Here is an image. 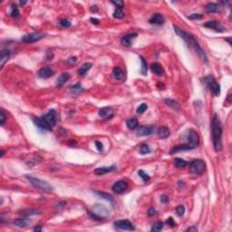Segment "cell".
Segmentation results:
<instances>
[{
	"label": "cell",
	"instance_id": "obj_1",
	"mask_svg": "<svg viewBox=\"0 0 232 232\" xmlns=\"http://www.w3.org/2000/svg\"><path fill=\"white\" fill-rule=\"evenodd\" d=\"M173 28L174 30H175V32H176V34L186 42L187 45L193 51L194 53H196V54L198 55L199 57L200 58L201 60H203L205 63H208V62H209L206 53L203 51V49L200 47V45H199V44L198 43V41L196 40V38L194 37L191 34H190V33H188V32H186V31H184V30L179 28V27L176 26V25H173Z\"/></svg>",
	"mask_w": 232,
	"mask_h": 232
},
{
	"label": "cell",
	"instance_id": "obj_2",
	"mask_svg": "<svg viewBox=\"0 0 232 232\" xmlns=\"http://www.w3.org/2000/svg\"><path fill=\"white\" fill-rule=\"evenodd\" d=\"M211 134L214 150L219 152L222 149V125L218 115L213 116L211 122Z\"/></svg>",
	"mask_w": 232,
	"mask_h": 232
},
{
	"label": "cell",
	"instance_id": "obj_3",
	"mask_svg": "<svg viewBox=\"0 0 232 232\" xmlns=\"http://www.w3.org/2000/svg\"><path fill=\"white\" fill-rule=\"evenodd\" d=\"M25 178L29 180V182L37 189H38L39 191L46 192V193H50L54 191L53 187L45 180H40L38 178H35V177H31V176H25Z\"/></svg>",
	"mask_w": 232,
	"mask_h": 232
},
{
	"label": "cell",
	"instance_id": "obj_4",
	"mask_svg": "<svg viewBox=\"0 0 232 232\" xmlns=\"http://www.w3.org/2000/svg\"><path fill=\"white\" fill-rule=\"evenodd\" d=\"M92 213H90L91 217L95 218L97 220H102V218H105L109 216V211L108 209L102 205V204H96L92 208Z\"/></svg>",
	"mask_w": 232,
	"mask_h": 232
},
{
	"label": "cell",
	"instance_id": "obj_5",
	"mask_svg": "<svg viewBox=\"0 0 232 232\" xmlns=\"http://www.w3.org/2000/svg\"><path fill=\"white\" fill-rule=\"evenodd\" d=\"M204 82L206 83V84L208 85V87L215 96L220 95V85L216 82L215 78L211 75H209L204 78Z\"/></svg>",
	"mask_w": 232,
	"mask_h": 232
},
{
	"label": "cell",
	"instance_id": "obj_6",
	"mask_svg": "<svg viewBox=\"0 0 232 232\" xmlns=\"http://www.w3.org/2000/svg\"><path fill=\"white\" fill-rule=\"evenodd\" d=\"M205 162L202 160H194L190 164V170L193 174H201L205 170Z\"/></svg>",
	"mask_w": 232,
	"mask_h": 232
},
{
	"label": "cell",
	"instance_id": "obj_7",
	"mask_svg": "<svg viewBox=\"0 0 232 232\" xmlns=\"http://www.w3.org/2000/svg\"><path fill=\"white\" fill-rule=\"evenodd\" d=\"M114 226L117 229L121 230H127V231H133L135 230V228L133 227V225L132 224L131 221H129L128 219H122V220H117L114 221Z\"/></svg>",
	"mask_w": 232,
	"mask_h": 232
},
{
	"label": "cell",
	"instance_id": "obj_8",
	"mask_svg": "<svg viewBox=\"0 0 232 232\" xmlns=\"http://www.w3.org/2000/svg\"><path fill=\"white\" fill-rule=\"evenodd\" d=\"M199 143V134L194 131V130H190L189 134H188V145L190 146L191 150L195 149Z\"/></svg>",
	"mask_w": 232,
	"mask_h": 232
},
{
	"label": "cell",
	"instance_id": "obj_9",
	"mask_svg": "<svg viewBox=\"0 0 232 232\" xmlns=\"http://www.w3.org/2000/svg\"><path fill=\"white\" fill-rule=\"evenodd\" d=\"M44 120L47 122V124L50 126V127H54L56 124V122H57V114L56 112V110L52 109L50 110L44 116H43Z\"/></svg>",
	"mask_w": 232,
	"mask_h": 232
},
{
	"label": "cell",
	"instance_id": "obj_10",
	"mask_svg": "<svg viewBox=\"0 0 232 232\" xmlns=\"http://www.w3.org/2000/svg\"><path fill=\"white\" fill-rule=\"evenodd\" d=\"M44 36L42 33L37 32V33H31V34L25 35L21 38V40L24 43H35V42H37V41L41 40L42 38H44Z\"/></svg>",
	"mask_w": 232,
	"mask_h": 232
},
{
	"label": "cell",
	"instance_id": "obj_11",
	"mask_svg": "<svg viewBox=\"0 0 232 232\" xmlns=\"http://www.w3.org/2000/svg\"><path fill=\"white\" fill-rule=\"evenodd\" d=\"M33 122L36 124V126H37L39 129L41 130H44V131H52V127H50L47 122L44 120V118H38V117H33Z\"/></svg>",
	"mask_w": 232,
	"mask_h": 232
},
{
	"label": "cell",
	"instance_id": "obj_12",
	"mask_svg": "<svg viewBox=\"0 0 232 232\" xmlns=\"http://www.w3.org/2000/svg\"><path fill=\"white\" fill-rule=\"evenodd\" d=\"M128 188V183L125 180H119L115 182L113 186V191L116 194H121L124 192Z\"/></svg>",
	"mask_w": 232,
	"mask_h": 232
},
{
	"label": "cell",
	"instance_id": "obj_13",
	"mask_svg": "<svg viewBox=\"0 0 232 232\" xmlns=\"http://www.w3.org/2000/svg\"><path fill=\"white\" fill-rule=\"evenodd\" d=\"M204 26L214 29L217 32H224L225 31V27L217 21H208L204 24Z\"/></svg>",
	"mask_w": 232,
	"mask_h": 232
},
{
	"label": "cell",
	"instance_id": "obj_14",
	"mask_svg": "<svg viewBox=\"0 0 232 232\" xmlns=\"http://www.w3.org/2000/svg\"><path fill=\"white\" fill-rule=\"evenodd\" d=\"M153 132V126H141L137 129L136 134L138 136H148L152 134Z\"/></svg>",
	"mask_w": 232,
	"mask_h": 232
},
{
	"label": "cell",
	"instance_id": "obj_15",
	"mask_svg": "<svg viewBox=\"0 0 232 232\" xmlns=\"http://www.w3.org/2000/svg\"><path fill=\"white\" fill-rule=\"evenodd\" d=\"M55 75L54 71L50 68V67H43L42 69H40L38 72V76L44 79L51 77Z\"/></svg>",
	"mask_w": 232,
	"mask_h": 232
},
{
	"label": "cell",
	"instance_id": "obj_16",
	"mask_svg": "<svg viewBox=\"0 0 232 232\" xmlns=\"http://www.w3.org/2000/svg\"><path fill=\"white\" fill-rule=\"evenodd\" d=\"M137 36H138L137 33H132V34L126 35L121 39V43L125 46H131L133 44V40Z\"/></svg>",
	"mask_w": 232,
	"mask_h": 232
},
{
	"label": "cell",
	"instance_id": "obj_17",
	"mask_svg": "<svg viewBox=\"0 0 232 232\" xmlns=\"http://www.w3.org/2000/svg\"><path fill=\"white\" fill-rule=\"evenodd\" d=\"M99 115L102 119H109L114 115V111L110 107H103V108L100 109Z\"/></svg>",
	"mask_w": 232,
	"mask_h": 232
},
{
	"label": "cell",
	"instance_id": "obj_18",
	"mask_svg": "<svg viewBox=\"0 0 232 232\" xmlns=\"http://www.w3.org/2000/svg\"><path fill=\"white\" fill-rule=\"evenodd\" d=\"M14 225L17 228H20V229H24V228H26L29 223H30V220L28 218H17L16 220H14Z\"/></svg>",
	"mask_w": 232,
	"mask_h": 232
},
{
	"label": "cell",
	"instance_id": "obj_19",
	"mask_svg": "<svg viewBox=\"0 0 232 232\" xmlns=\"http://www.w3.org/2000/svg\"><path fill=\"white\" fill-rule=\"evenodd\" d=\"M116 169V167L114 165L111 166V167H101V168H97L95 170V174L96 175H104V174L114 172Z\"/></svg>",
	"mask_w": 232,
	"mask_h": 232
},
{
	"label": "cell",
	"instance_id": "obj_20",
	"mask_svg": "<svg viewBox=\"0 0 232 232\" xmlns=\"http://www.w3.org/2000/svg\"><path fill=\"white\" fill-rule=\"evenodd\" d=\"M10 58V52L8 50H2L1 54H0V64H1V68L4 67L5 64L8 61V59Z\"/></svg>",
	"mask_w": 232,
	"mask_h": 232
},
{
	"label": "cell",
	"instance_id": "obj_21",
	"mask_svg": "<svg viewBox=\"0 0 232 232\" xmlns=\"http://www.w3.org/2000/svg\"><path fill=\"white\" fill-rule=\"evenodd\" d=\"M151 70L153 73H154L156 75L158 76H161L164 73V70L163 68L161 67V65L160 64H157V63H154L151 65Z\"/></svg>",
	"mask_w": 232,
	"mask_h": 232
},
{
	"label": "cell",
	"instance_id": "obj_22",
	"mask_svg": "<svg viewBox=\"0 0 232 232\" xmlns=\"http://www.w3.org/2000/svg\"><path fill=\"white\" fill-rule=\"evenodd\" d=\"M149 22L151 24H153V25H163L164 22H165V19L163 17L162 15L160 14H155L154 16L149 20Z\"/></svg>",
	"mask_w": 232,
	"mask_h": 232
},
{
	"label": "cell",
	"instance_id": "obj_23",
	"mask_svg": "<svg viewBox=\"0 0 232 232\" xmlns=\"http://www.w3.org/2000/svg\"><path fill=\"white\" fill-rule=\"evenodd\" d=\"M70 79V75L68 73H63L57 79L56 82V86L57 87H62L66 82H68V80Z\"/></svg>",
	"mask_w": 232,
	"mask_h": 232
},
{
	"label": "cell",
	"instance_id": "obj_24",
	"mask_svg": "<svg viewBox=\"0 0 232 232\" xmlns=\"http://www.w3.org/2000/svg\"><path fill=\"white\" fill-rule=\"evenodd\" d=\"M113 75L114 78L118 80V81H123L124 80V72L120 68V67H115L113 71Z\"/></svg>",
	"mask_w": 232,
	"mask_h": 232
},
{
	"label": "cell",
	"instance_id": "obj_25",
	"mask_svg": "<svg viewBox=\"0 0 232 232\" xmlns=\"http://www.w3.org/2000/svg\"><path fill=\"white\" fill-rule=\"evenodd\" d=\"M191 150L190 146L188 144H181V145H176L175 147H173L170 153L171 154H174V153H180V152H182V151H189Z\"/></svg>",
	"mask_w": 232,
	"mask_h": 232
},
{
	"label": "cell",
	"instance_id": "obj_26",
	"mask_svg": "<svg viewBox=\"0 0 232 232\" xmlns=\"http://www.w3.org/2000/svg\"><path fill=\"white\" fill-rule=\"evenodd\" d=\"M69 91L72 95H80L82 92H83V88L82 87V84L80 83H75V85L70 86Z\"/></svg>",
	"mask_w": 232,
	"mask_h": 232
},
{
	"label": "cell",
	"instance_id": "obj_27",
	"mask_svg": "<svg viewBox=\"0 0 232 232\" xmlns=\"http://www.w3.org/2000/svg\"><path fill=\"white\" fill-rule=\"evenodd\" d=\"M92 64L91 63H85L83 64L79 69H78V75H84L91 68H92Z\"/></svg>",
	"mask_w": 232,
	"mask_h": 232
},
{
	"label": "cell",
	"instance_id": "obj_28",
	"mask_svg": "<svg viewBox=\"0 0 232 232\" xmlns=\"http://www.w3.org/2000/svg\"><path fill=\"white\" fill-rule=\"evenodd\" d=\"M158 135L160 139H166L167 137L170 136V130L169 128L165 127V126H162L159 129L158 131Z\"/></svg>",
	"mask_w": 232,
	"mask_h": 232
},
{
	"label": "cell",
	"instance_id": "obj_29",
	"mask_svg": "<svg viewBox=\"0 0 232 232\" xmlns=\"http://www.w3.org/2000/svg\"><path fill=\"white\" fill-rule=\"evenodd\" d=\"M206 11L208 13H217V12H219V6L216 3H209L206 6Z\"/></svg>",
	"mask_w": 232,
	"mask_h": 232
},
{
	"label": "cell",
	"instance_id": "obj_30",
	"mask_svg": "<svg viewBox=\"0 0 232 232\" xmlns=\"http://www.w3.org/2000/svg\"><path fill=\"white\" fill-rule=\"evenodd\" d=\"M138 120L136 118H131L127 121L126 124H127V127L130 129V130H135L136 128L138 127Z\"/></svg>",
	"mask_w": 232,
	"mask_h": 232
},
{
	"label": "cell",
	"instance_id": "obj_31",
	"mask_svg": "<svg viewBox=\"0 0 232 232\" xmlns=\"http://www.w3.org/2000/svg\"><path fill=\"white\" fill-rule=\"evenodd\" d=\"M165 103L168 104L172 109L173 110H176V111H179L180 110V104L176 102V101H173V100H171V99H166L165 100Z\"/></svg>",
	"mask_w": 232,
	"mask_h": 232
},
{
	"label": "cell",
	"instance_id": "obj_32",
	"mask_svg": "<svg viewBox=\"0 0 232 232\" xmlns=\"http://www.w3.org/2000/svg\"><path fill=\"white\" fill-rule=\"evenodd\" d=\"M95 193L97 194L100 198H102V199H106L107 201H110V202H114V198H113V196L112 195H110V194L108 193H105V192H101V191H94Z\"/></svg>",
	"mask_w": 232,
	"mask_h": 232
},
{
	"label": "cell",
	"instance_id": "obj_33",
	"mask_svg": "<svg viewBox=\"0 0 232 232\" xmlns=\"http://www.w3.org/2000/svg\"><path fill=\"white\" fill-rule=\"evenodd\" d=\"M20 215H22L23 217H30L32 215H37V214H40V212H38L37 210H24L22 211L19 212Z\"/></svg>",
	"mask_w": 232,
	"mask_h": 232
},
{
	"label": "cell",
	"instance_id": "obj_34",
	"mask_svg": "<svg viewBox=\"0 0 232 232\" xmlns=\"http://www.w3.org/2000/svg\"><path fill=\"white\" fill-rule=\"evenodd\" d=\"M174 163H175V166L177 168H185L187 165H188V162L182 159H180V158H176L175 160H174Z\"/></svg>",
	"mask_w": 232,
	"mask_h": 232
},
{
	"label": "cell",
	"instance_id": "obj_35",
	"mask_svg": "<svg viewBox=\"0 0 232 232\" xmlns=\"http://www.w3.org/2000/svg\"><path fill=\"white\" fill-rule=\"evenodd\" d=\"M11 17H17L19 16V9L17 7V6L16 4H13L11 6V13H10Z\"/></svg>",
	"mask_w": 232,
	"mask_h": 232
},
{
	"label": "cell",
	"instance_id": "obj_36",
	"mask_svg": "<svg viewBox=\"0 0 232 232\" xmlns=\"http://www.w3.org/2000/svg\"><path fill=\"white\" fill-rule=\"evenodd\" d=\"M124 16L123 14V11H122V7H116L115 11L114 13V18H118V19H121Z\"/></svg>",
	"mask_w": 232,
	"mask_h": 232
},
{
	"label": "cell",
	"instance_id": "obj_37",
	"mask_svg": "<svg viewBox=\"0 0 232 232\" xmlns=\"http://www.w3.org/2000/svg\"><path fill=\"white\" fill-rule=\"evenodd\" d=\"M151 153V150L149 148V146L147 144H141V147H140V153L142 155L144 154H148Z\"/></svg>",
	"mask_w": 232,
	"mask_h": 232
},
{
	"label": "cell",
	"instance_id": "obj_38",
	"mask_svg": "<svg viewBox=\"0 0 232 232\" xmlns=\"http://www.w3.org/2000/svg\"><path fill=\"white\" fill-rule=\"evenodd\" d=\"M162 228H163V223L161 221H157L153 225L152 231H160L162 230Z\"/></svg>",
	"mask_w": 232,
	"mask_h": 232
},
{
	"label": "cell",
	"instance_id": "obj_39",
	"mask_svg": "<svg viewBox=\"0 0 232 232\" xmlns=\"http://www.w3.org/2000/svg\"><path fill=\"white\" fill-rule=\"evenodd\" d=\"M138 174H139V176H140L144 181H148V180H150V179H151L150 176L146 173L145 172H143L142 170H140V171L138 172Z\"/></svg>",
	"mask_w": 232,
	"mask_h": 232
},
{
	"label": "cell",
	"instance_id": "obj_40",
	"mask_svg": "<svg viewBox=\"0 0 232 232\" xmlns=\"http://www.w3.org/2000/svg\"><path fill=\"white\" fill-rule=\"evenodd\" d=\"M147 104L146 103H141L138 108H137V114H142L146 110H147Z\"/></svg>",
	"mask_w": 232,
	"mask_h": 232
},
{
	"label": "cell",
	"instance_id": "obj_41",
	"mask_svg": "<svg viewBox=\"0 0 232 232\" xmlns=\"http://www.w3.org/2000/svg\"><path fill=\"white\" fill-rule=\"evenodd\" d=\"M176 212L178 214V216H180V217L183 216L184 213H185V208H184V206H183V205L178 206V207L176 208Z\"/></svg>",
	"mask_w": 232,
	"mask_h": 232
},
{
	"label": "cell",
	"instance_id": "obj_42",
	"mask_svg": "<svg viewBox=\"0 0 232 232\" xmlns=\"http://www.w3.org/2000/svg\"><path fill=\"white\" fill-rule=\"evenodd\" d=\"M141 63H142V65H141V74L143 75H146V72H147V65H146V62L144 61L143 57L141 56Z\"/></svg>",
	"mask_w": 232,
	"mask_h": 232
},
{
	"label": "cell",
	"instance_id": "obj_43",
	"mask_svg": "<svg viewBox=\"0 0 232 232\" xmlns=\"http://www.w3.org/2000/svg\"><path fill=\"white\" fill-rule=\"evenodd\" d=\"M60 25H62L63 27H70L71 26V22H69L67 19H62L59 22Z\"/></svg>",
	"mask_w": 232,
	"mask_h": 232
},
{
	"label": "cell",
	"instance_id": "obj_44",
	"mask_svg": "<svg viewBox=\"0 0 232 232\" xmlns=\"http://www.w3.org/2000/svg\"><path fill=\"white\" fill-rule=\"evenodd\" d=\"M6 114L5 111L3 109H1V113H0V123L4 124L5 122H6Z\"/></svg>",
	"mask_w": 232,
	"mask_h": 232
},
{
	"label": "cell",
	"instance_id": "obj_45",
	"mask_svg": "<svg viewBox=\"0 0 232 232\" xmlns=\"http://www.w3.org/2000/svg\"><path fill=\"white\" fill-rule=\"evenodd\" d=\"M203 17V15L201 14H192L189 17L190 19H201Z\"/></svg>",
	"mask_w": 232,
	"mask_h": 232
},
{
	"label": "cell",
	"instance_id": "obj_46",
	"mask_svg": "<svg viewBox=\"0 0 232 232\" xmlns=\"http://www.w3.org/2000/svg\"><path fill=\"white\" fill-rule=\"evenodd\" d=\"M166 223H167L168 225H170L171 227H175V226H176V222L174 221V219L172 217H170V218L166 220Z\"/></svg>",
	"mask_w": 232,
	"mask_h": 232
},
{
	"label": "cell",
	"instance_id": "obj_47",
	"mask_svg": "<svg viewBox=\"0 0 232 232\" xmlns=\"http://www.w3.org/2000/svg\"><path fill=\"white\" fill-rule=\"evenodd\" d=\"M112 3L114 5H115L116 7H122V6H124V2L123 1H112Z\"/></svg>",
	"mask_w": 232,
	"mask_h": 232
},
{
	"label": "cell",
	"instance_id": "obj_48",
	"mask_svg": "<svg viewBox=\"0 0 232 232\" xmlns=\"http://www.w3.org/2000/svg\"><path fill=\"white\" fill-rule=\"evenodd\" d=\"M95 147H96V149L99 152H102V149H103L102 143L101 141H95Z\"/></svg>",
	"mask_w": 232,
	"mask_h": 232
},
{
	"label": "cell",
	"instance_id": "obj_49",
	"mask_svg": "<svg viewBox=\"0 0 232 232\" xmlns=\"http://www.w3.org/2000/svg\"><path fill=\"white\" fill-rule=\"evenodd\" d=\"M160 200H161V202H162L163 204H167V203L169 202V198H168V196H166V195H162L161 198H160Z\"/></svg>",
	"mask_w": 232,
	"mask_h": 232
},
{
	"label": "cell",
	"instance_id": "obj_50",
	"mask_svg": "<svg viewBox=\"0 0 232 232\" xmlns=\"http://www.w3.org/2000/svg\"><path fill=\"white\" fill-rule=\"evenodd\" d=\"M155 214H156V211H155V210L153 208H151V209L148 211V215H149V216H154Z\"/></svg>",
	"mask_w": 232,
	"mask_h": 232
},
{
	"label": "cell",
	"instance_id": "obj_51",
	"mask_svg": "<svg viewBox=\"0 0 232 232\" xmlns=\"http://www.w3.org/2000/svg\"><path fill=\"white\" fill-rule=\"evenodd\" d=\"M187 231L197 232V231H198V229H197L196 227H194V226H193V227H190V228H189V229L187 230Z\"/></svg>",
	"mask_w": 232,
	"mask_h": 232
},
{
	"label": "cell",
	"instance_id": "obj_52",
	"mask_svg": "<svg viewBox=\"0 0 232 232\" xmlns=\"http://www.w3.org/2000/svg\"><path fill=\"white\" fill-rule=\"evenodd\" d=\"M91 21H92V23H93V24H95V25H98V24H99V22H100V21H99L98 19H96V18H91Z\"/></svg>",
	"mask_w": 232,
	"mask_h": 232
},
{
	"label": "cell",
	"instance_id": "obj_53",
	"mask_svg": "<svg viewBox=\"0 0 232 232\" xmlns=\"http://www.w3.org/2000/svg\"><path fill=\"white\" fill-rule=\"evenodd\" d=\"M91 11H92V12H97V11H98V7H97L96 6H92V7H91Z\"/></svg>",
	"mask_w": 232,
	"mask_h": 232
},
{
	"label": "cell",
	"instance_id": "obj_54",
	"mask_svg": "<svg viewBox=\"0 0 232 232\" xmlns=\"http://www.w3.org/2000/svg\"><path fill=\"white\" fill-rule=\"evenodd\" d=\"M68 144H69L70 146H75L76 141H70L68 142Z\"/></svg>",
	"mask_w": 232,
	"mask_h": 232
},
{
	"label": "cell",
	"instance_id": "obj_55",
	"mask_svg": "<svg viewBox=\"0 0 232 232\" xmlns=\"http://www.w3.org/2000/svg\"><path fill=\"white\" fill-rule=\"evenodd\" d=\"M34 230H35V231H42V228H41V227H36V228L34 229Z\"/></svg>",
	"mask_w": 232,
	"mask_h": 232
},
{
	"label": "cell",
	"instance_id": "obj_56",
	"mask_svg": "<svg viewBox=\"0 0 232 232\" xmlns=\"http://www.w3.org/2000/svg\"><path fill=\"white\" fill-rule=\"evenodd\" d=\"M4 154H5V152H4V151H2V152H1V157H3Z\"/></svg>",
	"mask_w": 232,
	"mask_h": 232
}]
</instances>
